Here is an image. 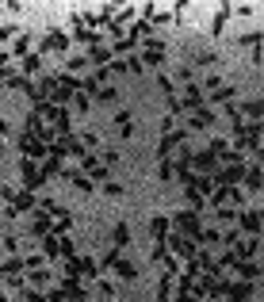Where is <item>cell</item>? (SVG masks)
<instances>
[{"label":"cell","mask_w":264,"mask_h":302,"mask_svg":"<svg viewBox=\"0 0 264 302\" xmlns=\"http://www.w3.org/2000/svg\"><path fill=\"white\" fill-rule=\"evenodd\" d=\"M245 184H249L253 191H261V184H264V173H261V169H249V173H245Z\"/></svg>","instance_id":"obj_9"},{"label":"cell","mask_w":264,"mask_h":302,"mask_svg":"<svg viewBox=\"0 0 264 302\" xmlns=\"http://www.w3.org/2000/svg\"><path fill=\"white\" fill-rule=\"evenodd\" d=\"M241 111H245L249 119H261V115H264V100H249L245 107H241Z\"/></svg>","instance_id":"obj_10"},{"label":"cell","mask_w":264,"mask_h":302,"mask_svg":"<svg viewBox=\"0 0 264 302\" xmlns=\"http://www.w3.org/2000/svg\"><path fill=\"white\" fill-rule=\"evenodd\" d=\"M199 100H203V92L191 85V88H188V107H199Z\"/></svg>","instance_id":"obj_20"},{"label":"cell","mask_w":264,"mask_h":302,"mask_svg":"<svg viewBox=\"0 0 264 302\" xmlns=\"http://www.w3.org/2000/svg\"><path fill=\"white\" fill-rule=\"evenodd\" d=\"M241 226L257 233V230H261V218H257V215H241Z\"/></svg>","instance_id":"obj_18"},{"label":"cell","mask_w":264,"mask_h":302,"mask_svg":"<svg viewBox=\"0 0 264 302\" xmlns=\"http://www.w3.org/2000/svg\"><path fill=\"white\" fill-rule=\"evenodd\" d=\"M46 279H50V275H46V272H31V283H35V287H43Z\"/></svg>","instance_id":"obj_25"},{"label":"cell","mask_w":264,"mask_h":302,"mask_svg":"<svg viewBox=\"0 0 264 302\" xmlns=\"http://www.w3.org/2000/svg\"><path fill=\"white\" fill-rule=\"evenodd\" d=\"M65 69H69V73H77V69H85V58H69V61H65Z\"/></svg>","instance_id":"obj_24"},{"label":"cell","mask_w":264,"mask_h":302,"mask_svg":"<svg viewBox=\"0 0 264 302\" xmlns=\"http://www.w3.org/2000/svg\"><path fill=\"white\" fill-rule=\"evenodd\" d=\"M180 230H184V233H195V237H199V215H180Z\"/></svg>","instance_id":"obj_7"},{"label":"cell","mask_w":264,"mask_h":302,"mask_svg":"<svg viewBox=\"0 0 264 302\" xmlns=\"http://www.w3.org/2000/svg\"><path fill=\"white\" fill-rule=\"evenodd\" d=\"M226 15H230V8H219V12H215V19H211V31H215V35H222V27H226Z\"/></svg>","instance_id":"obj_8"},{"label":"cell","mask_w":264,"mask_h":302,"mask_svg":"<svg viewBox=\"0 0 264 302\" xmlns=\"http://www.w3.org/2000/svg\"><path fill=\"white\" fill-rule=\"evenodd\" d=\"M46 230H50V218H46V215H39V222H35V233H39V237H43Z\"/></svg>","instance_id":"obj_22"},{"label":"cell","mask_w":264,"mask_h":302,"mask_svg":"<svg viewBox=\"0 0 264 302\" xmlns=\"http://www.w3.org/2000/svg\"><path fill=\"white\" fill-rule=\"evenodd\" d=\"M43 169H39V165H35V161H23V184H27L31 187V191H35V187H39V184H43Z\"/></svg>","instance_id":"obj_1"},{"label":"cell","mask_w":264,"mask_h":302,"mask_svg":"<svg viewBox=\"0 0 264 302\" xmlns=\"http://www.w3.org/2000/svg\"><path fill=\"white\" fill-rule=\"evenodd\" d=\"M0 302H8V299H4V295H0Z\"/></svg>","instance_id":"obj_26"},{"label":"cell","mask_w":264,"mask_h":302,"mask_svg":"<svg viewBox=\"0 0 264 302\" xmlns=\"http://www.w3.org/2000/svg\"><path fill=\"white\" fill-rule=\"evenodd\" d=\"M43 46H46V50H65V46H69V39H65V35H50Z\"/></svg>","instance_id":"obj_12"},{"label":"cell","mask_w":264,"mask_h":302,"mask_svg":"<svg viewBox=\"0 0 264 302\" xmlns=\"http://www.w3.org/2000/svg\"><path fill=\"white\" fill-rule=\"evenodd\" d=\"M149 233H153V237L161 241L165 233H169V222H165V218H153V222H149Z\"/></svg>","instance_id":"obj_11"},{"label":"cell","mask_w":264,"mask_h":302,"mask_svg":"<svg viewBox=\"0 0 264 302\" xmlns=\"http://www.w3.org/2000/svg\"><path fill=\"white\" fill-rule=\"evenodd\" d=\"M169 245H173V253H180V257H195L191 241H188V237H180V233H176V237H169Z\"/></svg>","instance_id":"obj_5"},{"label":"cell","mask_w":264,"mask_h":302,"mask_svg":"<svg viewBox=\"0 0 264 302\" xmlns=\"http://www.w3.org/2000/svg\"><path fill=\"white\" fill-rule=\"evenodd\" d=\"M0 145H4V142H0Z\"/></svg>","instance_id":"obj_27"},{"label":"cell","mask_w":264,"mask_h":302,"mask_svg":"<svg viewBox=\"0 0 264 302\" xmlns=\"http://www.w3.org/2000/svg\"><path fill=\"white\" fill-rule=\"evenodd\" d=\"M146 61H149V65H161V61H165V43H157V39L146 43Z\"/></svg>","instance_id":"obj_2"},{"label":"cell","mask_w":264,"mask_h":302,"mask_svg":"<svg viewBox=\"0 0 264 302\" xmlns=\"http://www.w3.org/2000/svg\"><path fill=\"white\" fill-rule=\"evenodd\" d=\"M111 58H115V54H111L107 46H92V50H88V61H92V65H107Z\"/></svg>","instance_id":"obj_4"},{"label":"cell","mask_w":264,"mask_h":302,"mask_svg":"<svg viewBox=\"0 0 264 302\" xmlns=\"http://www.w3.org/2000/svg\"><path fill=\"white\" fill-rule=\"evenodd\" d=\"M211 119H215L211 111H195V119H188V127H195V130H199V127H211Z\"/></svg>","instance_id":"obj_13"},{"label":"cell","mask_w":264,"mask_h":302,"mask_svg":"<svg viewBox=\"0 0 264 302\" xmlns=\"http://www.w3.org/2000/svg\"><path fill=\"white\" fill-rule=\"evenodd\" d=\"M257 253V241H241L237 245V257H253Z\"/></svg>","instance_id":"obj_19"},{"label":"cell","mask_w":264,"mask_h":302,"mask_svg":"<svg viewBox=\"0 0 264 302\" xmlns=\"http://www.w3.org/2000/svg\"><path fill=\"white\" fill-rule=\"evenodd\" d=\"M85 169H88V176H92V180H103V169H100L92 157H85Z\"/></svg>","instance_id":"obj_17"},{"label":"cell","mask_w":264,"mask_h":302,"mask_svg":"<svg viewBox=\"0 0 264 302\" xmlns=\"http://www.w3.org/2000/svg\"><path fill=\"white\" fill-rule=\"evenodd\" d=\"M23 69H27V73H39V69H43L39 54H27V58H23Z\"/></svg>","instance_id":"obj_16"},{"label":"cell","mask_w":264,"mask_h":302,"mask_svg":"<svg viewBox=\"0 0 264 302\" xmlns=\"http://www.w3.org/2000/svg\"><path fill=\"white\" fill-rule=\"evenodd\" d=\"M115 268H119V279H134V275H138V272H134V264H131V260H119Z\"/></svg>","instance_id":"obj_14"},{"label":"cell","mask_w":264,"mask_h":302,"mask_svg":"<svg viewBox=\"0 0 264 302\" xmlns=\"http://www.w3.org/2000/svg\"><path fill=\"white\" fill-rule=\"evenodd\" d=\"M211 165H215V153H199L195 157V169H211Z\"/></svg>","instance_id":"obj_21"},{"label":"cell","mask_w":264,"mask_h":302,"mask_svg":"<svg viewBox=\"0 0 264 302\" xmlns=\"http://www.w3.org/2000/svg\"><path fill=\"white\" fill-rule=\"evenodd\" d=\"M23 268H27V264H23L19 257H12V260H4V264H0V275H4V279H15Z\"/></svg>","instance_id":"obj_3"},{"label":"cell","mask_w":264,"mask_h":302,"mask_svg":"<svg viewBox=\"0 0 264 302\" xmlns=\"http://www.w3.org/2000/svg\"><path fill=\"white\" fill-rule=\"evenodd\" d=\"M123 245H131V230L127 226H115V249H123Z\"/></svg>","instance_id":"obj_15"},{"label":"cell","mask_w":264,"mask_h":302,"mask_svg":"<svg viewBox=\"0 0 264 302\" xmlns=\"http://www.w3.org/2000/svg\"><path fill=\"white\" fill-rule=\"evenodd\" d=\"M65 180H69V184H77L81 191H92V180H88L85 173H73V169H65Z\"/></svg>","instance_id":"obj_6"},{"label":"cell","mask_w":264,"mask_h":302,"mask_svg":"<svg viewBox=\"0 0 264 302\" xmlns=\"http://www.w3.org/2000/svg\"><path fill=\"white\" fill-rule=\"evenodd\" d=\"M230 96H234V88H222V85L215 88V100H219V103H222V100H230Z\"/></svg>","instance_id":"obj_23"}]
</instances>
